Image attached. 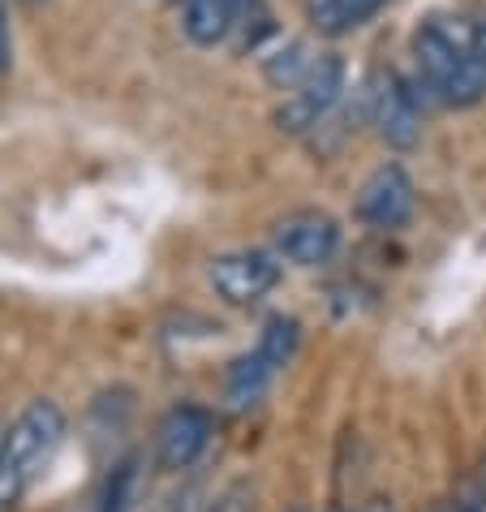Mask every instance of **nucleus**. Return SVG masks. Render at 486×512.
<instances>
[{"label": "nucleus", "mask_w": 486, "mask_h": 512, "mask_svg": "<svg viewBox=\"0 0 486 512\" xmlns=\"http://www.w3.org/2000/svg\"><path fill=\"white\" fill-rule=\"evenodd\" d=\"M413 87L422 99L448 108H469L486 95V48L478 22H461L448 13H426L409 39Z\"/></svg>", "instance_id": "f257e3e1"}, {"label": "nucleus", "mask_w": 486, "mask_h": 512, "mask_svg": "<svg viewBox=\"0 0 486 512\" xmlns=\"http://www.w3.org/2000/svg\"><path fill=\"white\" fill-rule=\"evenodd\" d=\"M65 409L39 396L0 435V508L18 504L65 439Z\"/></svg>", "instance_id": "f03ea898"}, {"label": "nucleus", "mask_w": 486, "mask_h": 512, "mask_svg": "<svg viewBox=\"0 0 486 512\" xmlns=\"http://www.w3.org/2000/svg\"><path fill=\"white\" fill-rule=\"evenodd\" d=\"M297 345H302V323L293 315H271L263 323L259 340H254L250 353L228 362L224 375V401L228 409H254L267 396V388L276 383V375L293 362Z\"/></svg>", "instance_id": "7ed1b4c3"}, {"label": "nucleus", "mask_w": 486, "mask_h": 512, "mask_svg": "<svg viewBox=\"0 0 486 512\" xmlns=\"http://www.w3.org/2000/svg\"><path fill=\"white\" fill-rule=\"evenodd\" d=\"M345 91H349L345 61H340L336 52H323L310 74L284 95V104L276 108V125L284 134L310 138L323 125V117H332V112L345 104Z\"/></svg>", "instance_id": "20e7f679"}, {"label": "nucleus", "mask_w": 486, "mask_h": 512, "mask_svg": "<svg viewBox=\"0 0 486 512\" xmlns=\"http://www.w3.org/2000/svg\"><path fill=\"white\" fill-rule=\"evenodd\" d=\"M366 121L375 125V134L388 142V147L405 151L422 138V104L426 99L413 87V78L396 74V69H383L366 82Z\"/></svg>", "instance_id": "39448f33"}, {"label": "nucleus", "mask_w": 486, "mask_h": 512, "mask_svg": "<svg viewBox=\"0 0 486 512\" xmlns=\"http://www.w3.org/2000/svg\"><path fill=\"white\" fill-rule=\"evenodd\" d=\"M280 284V254L246 246V250H224L211 259V289L228 306H254Z\"/></svg>", "instance_id": "423d86ee"}, {"label": "nucleus", "mask_w": 486, "mask_h": 512, "mask_svg": "<svg viewBox=\"0 0 486 512\" xmlns=\"http://www.w3.org/2000/svg\"><path fill=\"white\" fill-rule=\"evenodd\" d=\"M357 220L370 224L379 233H396L405 229L418 211V190H413V177L400 164H379L375 173L362 181L357 190Z\"/></svg>", "instance_id": "0eeeda50"}, {"label": "nucleus", "mask_w": 486, "mask_h": 512, "mask_svg": "<svg viewBox=\"0 0 486 512\" xmlns=\"http://www.w3.org/2000/svg\"><path fill=\"white\" fill-rule=\"evenodd\" d=\"M211 435H216V418L203 405H177L168 409L160 431H155V465L160 469H190L203 452L211 448Z\"/></svg>", "instance_id": "6e6552de"}, {"label": "nucleus", "mask_w": 486, "mask_h": 512, "mask_svg": "<svg viewBox=\"0 0 486 512\" xmlns=\"http://www.w3.org/2000/svg\"><path fill=\"white\" fill-rule=\"evenodd\" d=\"M271 246L297 267H319L340 246V224L327 211H293L271 229Z\"/></svg>", "instance_id": "1a4fd4ad"}, {"label": "nucleus", "mask_w": 486, "mask_h": 512, "mask_svg": "<svg viewBox=\"0 0 486 512\" xmlns=\"http://www.w3.org/2000/svg\"><path fill=\"white\" fill-rule=\"evenodd\" d=\"M237 9L241 0H177L181 35L194 48H220L237 31Z\"/></svg>", "instance_id": "9d476101"}, {"label": "nucleus", "mask_w": 486, "mask_h": 512, "mask_svg": "<svg viewBox=\"0 0 486 512\" xmlns=\"http://www.w3.org/2000/svg\"><path fill=\"white\" fill-rule=\"evenodd\" d=\"M323 52H314L306 39H289V35H276L271 44L259 52V69H263V78L271 82L276 91H293L297 82H302L314 61H319Z\"/></svg>", "instance_id": "9b49d317"}, {"label": "nucleus", "mask_w": 486, "mask_h": 512, "mask_svg": "<svg viewBox=\"0 0 486 512\" xmlns=\"http://www.w3.org/2000/svg\"><path fill=\"white\" fill-rule=\"evenodd\" d=\"M383 5H388V0H306V18L319 35L340 39V35L362 31Z\"/></svg>", "instance_id": "f8f14e48"}, {"label": "nucleus", "mask_w": 486, "mask_h": 512, "mask_svg": "<svg viewBox=\"0 0 486 512\" xmlns=\"http://www.w3.org/2000/svg\"><path fill=\"white\" fill-rule=\"evenodd\" d=\"M276 18H271V9H267V0H241V9H237V31H233V44L237 52H250V56H259L271 39H276Z\"/></svg>", "instance_id": "ddd939ff"}, {"label": "nucleus", "mask_w": 486, "mask_h": 512, "mask_svg": "<svg viewBox=\"0 0 486 512\" xmlns=\"http://www.w3.org/2000/svg\"><path fill=\"white\" fill-rule=\"evenodd\" d=\"M134 487H138V465H134V461L117 465V469H112V478H108L104 500H99L95 512H130V504H134Z\"/></svg>", "instance_id": "4468645a"}, {"label": "nucleus", "mask_w": 486, "mask_h": 512, "mask_svg": "<svg viewBox=\"0 0 486 512\" xmlns=\"http://www.w3.org/2000/svg\"><path fill=\"white\" fill-rule=\"evenodd\" d=\"M439 512H486V482H478L469 495H461V500H452V504H443Z\"/></svg>", "instance_id": "2eb2a0df"}, {"label": "nucleus", "mask_w": 486, "mask_h": 512, "mask_svg": "<svg viewBox=\"0 0 486 512\" xmlns=\"http://www.w3.org/2000/svg\"><path fill=\"white\" fill-rule=\"evenodd\" d=\"M9 18H5V5H0V74L9 69Z\"/></svg>", "instance_id": "dca6fc26"}, {"label": "nucleus", "mask_w": 486, "mask_h": 512, "mask_svg": "<svg viewBox=\"0 0 486 512\" xmlns=\"http://www.w3.org/2000/svg\"><path fill=\"white\" fill-rule=\"evenodd\" d=\"M207 512H246V491H228L224 500L216 508H207Z\"/></svg>", "instance_id": "f3484780"}, {"label": "nucleus", "mask_w": 486, "mask_h": 512, "mask_svg": "<svg viewBox=\"0 0 486 512\" xmlns=\"http://www.w3.org/2000/svg\"><path fill=\"white\" fill-rule=\"evenodd\" d=\"M336 512H392L388 504H366V508H336Z\"/></svg>", "instance_id": "a211bd4d"}, {"label": "nucleus", "mask_w": 486, "mask_h": 512, "mask_svg": "<svg viewBox=\"0 0 486 512\" xmlns=\"http://www.w3.org/2000/svg\"><path fill=\"white\" fill-rule=\"evenodd\" d=\"M478 39H482V48H486V18L478 22Z\"/></svg>", "instance_id": "6ab92c4d"}, {"label": "nucleus", "mask_w": 486, "mask_h": 512, "mask_svg": "<svg viewBox=\"0 0 486 512\" xmlns=\"http://www.w3.org/2000/svg\"><path fill=\"white\" fill-rule=\"evenodd\" d=\"M0 435H5V431H0Z\"/></svg>", "instance_id": "aec40b11"}]
</instances>
